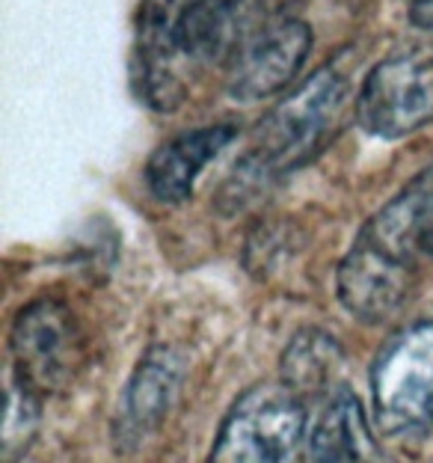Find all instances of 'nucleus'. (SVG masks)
Listing matches in <instances>:
<instances>
[{
    "instance_id": "423d86ee",
    "label": "nucleus",
    "mask_w": 433,
    "mask_h": 463,
    "mask_svg": "<svg viewBox=\"0 0 433 463\" xmlns=\"http://www.w3.org/2000/svg\"><path fill=\"white\" fill-rule=\"evenodd\" d=\"M9 354V372L45 402L75 386L87 363V339L66 303L33 300L15 315Z\"/></svg>"
},
{
    "instance_id": "f257e3e1",
    "label": "nucleus",
    "mask_w": 433,
    "mask_h": 463,
    "mask_svg": "<svg viewBox=\"0 0 433 463\" xmlns=\"http://www.w3.org/2000/svg\"><path fill=\"white\" fill-rule=\"evenodd\" d=\"M244 24V0H146L136 15L131 78L143 104L178 110L196 78L226 69Z\"/></svg>"
},
{
    "instance_id": "f03ea898",
    "label": "nucleus",
    "mask_w": 433,
    "mask_h": 463,
    "mask_svg": "<svg viewBox=\"0 0 433 463\" xmlns=\"http://www.w3.org/2000/svg\"><path fill=\"white\" fill-rule=\"evenodd\" d=\"M347 104H351V83L333 62L300 80L259 122L249 149L223 187L220 196L223 208L238 212L249 199L277 184L282 175L309 164L339 134Z\"/></svg>"
},
{
    "instance_id": "f8f14e48",
    "label": "nucleus",
    "mask_w": 433,
    "mask_h": 463,
    "mask_svg": "<svg viewBox=\"0 0 433 463\" xmlns=\"http://www.w3.org/2000/svg\"><path fill=\"white\" fill-rule=\"evenodd\" d=\"M312 463H377V446L365 425L359 398L335 392L318 416L309 439Z\"/></svg>"
},
{
    "instance_id": "20e7f679",
    "label": "nucleus",
    "mask_w": 433,
    "mask_h": 463,
    "mask_svg": "<svg viewBox=\"0 0 433 463\" xmlns=\"http://www.w3.org/2000/svg\"><path fill=\"white\" fill-rule=\"evenodd\" d=\"M374 425L400 446L433 430V318L392 335L372 368Z\"/></svg>"
},
{
    "instance_id": "1a4fd4ad",
    "label": "nucleus",
    "mask_w": 433,
    "mask_h": 463,
    "mask_svg": "<svg viewBox=\"0 0 433 463\" xmlns=\"http://www.w3.org/2000/svg\"><path fill=\"white\" fill-rule=\"evenodd\" d=\"M413 268L389 259L359 235L339 265V300L362 324H386L395 318L413 294Z\"/></svg>"
},
{
    "instance_id": "0eeeda50",
    "label": "nucleus",
    "mask_w": 433,
    "mask_h": 463,
    "mask_svg": "<svg viewBox=\"0 0 433 463\" xmlns=\"http://www.w3.org/2000/svg\"><path fill=\"white\" fill-rule=\"evenodd\" d=\"M359 125L383 140H400L433 122V57L395 54L368 71L353 101Z\"/></svg>"
},
{
    "instance_id": "9b49d317",
    "label": "nucleus",
    "mask_w": 433,
    "mask_h": 463,
    "mask_svg": "<svg viewBox=\"0 0 433 463\" xmlns=\"http://www.w3.org/2000/svg\"><path fill=\"white\" fill-rule=\"evenodd\" d=\"M238 137L235 125H205L157 146L146 164V187L164 205H178L193 194L205 166Z\"/></svg>"
},
{
    "instance_id": "7ed1b4c3",
    "label": "nucleus",
    "mask_w": 433,
    "mask_h": 463,
    "mask_svg": "<svg viewBox=\"0 0 433 463\" xmlns=\"http://www.w3.org/2000/svg\"><path fill=\"white\" fill-rule=\"evenodd\" d=\"M312 51V27L291 13V0H244V24L223 69L235 101H261L291 87Z\"/></svg>"
},
{
    "instance_id": "9d476101",
    "label": "nucleus",
    "mask_w": 433,
    "mask_h": 463,
    "mask_svg": "<svg viewBox=\"0 0 433 463\" xmlns=\"http://www.w3.org/2000/svg\"><path fill=\"white\" fill-rule=\"evenodd\" d=\"M368 244L407 268L433 261V164L413 175L359 232Z\"/></svg>"
},
{
    "instance_id": "2eb2a0df",
    "label": "nucleus",
    "mask_w": 433,
    "mask_h": 463,
    "mask_svg": "<svg viewBox=\"0 0 433 463\" xmlns=\"http://www.w3.org/2000/svg\"><path fill=\"white\" fill-rule=\"evenodd\" d=\"M409 18H413V24L433 30V0H413V6H409Z\"/></svg>"
},
{
    "instance_id": "4468645a",
    "label": "nucleus",
    "mask_w": 433,
    "mask_h": 463,
    "mask_svg": "<svg viewBox=\"0 0 433 463\" xmlns=\"http://www.w3.org/2000/svg\"><path fill=\"white\" fill-rule=\"evenodd\" d=\"M42 419V398L9 372L6 381V416H4V443H0V463H18L33 446Z\"/></svg>"
},
{
    "instance_id": "39448f33",
    "label": "nucleus",
    "mask_w": 433,
    "mask_h": 463,
    "mask_svg": "<svg viewBox=\"0 0 433 463\" xmlns=\"http://www.w3.org/2000/svg\"><path fill=\"white\" fill-rule=\"evenodd\" d=\"M306 407L285 383H259L238 398L220 425L211 463H297Z\"/></svg>"
},
{
    "instance_id": "6e6552de",
    "label": "nucleus",
    "mask_w": 433,
    "mask_h": 463,
    "mask_svg": "<svg viewBox=\"0 0 433 463\" xmlns=\"http://www.w3.org/2000/svg\"><path fill=\"white\" fill-rule=\"evenodd\" d=\"M184 381L182 354L166 345H155L136 363L134 374L119 398V416L113 425L116 449L134 451L166 422L178 402Z\"/></svg>"
},
{
    "instance_id": "ddd939ff",
    "label": "nucleus",
    "mask_w": 433,
    "mask_h": 463,
    "mask_svg": "<svg viewBox=\"0 0 433 463\" xmlns=\"http://www.w3.org/2000/svg\"><path fill=\"white\" fill-rule=\"evenodd\" d=\"M339 365V342L321 330H303L294 335L288 351L282 354V383L303 402L306 395H321L333 389Z\"/></svg>"
}]
</instances>
